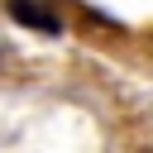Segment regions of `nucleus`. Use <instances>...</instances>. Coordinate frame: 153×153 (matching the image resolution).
<instances>
[{
    "label": "nucleus",
    "instance_id": "obj_1",
    "mask_svg": "<svg viewBox=\"0 0 153 153\" xmlns=\"http://www.w3.org/2000/svg\"><path fill=\"white\" fill-rule=\"evenodd\" d=\"M5 10H10V19H14V24H24V29H43V33H62V19H57L53 10L33 5V0H10Z\"/></svg>",
    "mask_w": 153,
    "mask_h": 153
}]
</instances>
